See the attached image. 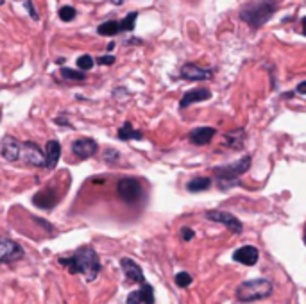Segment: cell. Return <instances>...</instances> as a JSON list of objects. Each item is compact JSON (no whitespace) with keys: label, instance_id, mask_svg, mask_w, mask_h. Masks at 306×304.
<instances>
[{"label":"cell","instance_id":"ffe728a7","mask_svg":"<svg viewBox=\"0 0 306 304\" xmlns=\"http://www.w3.org/2000/svg\"><path fill=\"white\" fill-rule=\"evenodd\" d=\"M210 186H212V179H210V177H195V179H192V181H188L186 190L197 193V191L208 190Z\"/></svg>","mask_w":306,"mask_h":304},{"label":"cell","instance_id":"7c38bea8","mask_svg":"<svg viewBox=\"0 0 306 304\" xmlns=\"http://www.w3.org/2000/svg\"><path fill=\"white\" fill-rule=\"evenodd\" d=\"M258 258H260V252H258L256 247H251V245L240 247V249L235 250V254H233V260L238 261V263H242V265H247V267L256 265Z\"/></svg>","mask_w":306,"mask_h":304},{"label":"cell","instance_id":"4316f807","mask_svg":"<svg viewBox=\"0 0 306 304\" xmlns=\"http://www.w3.org/2000/svg\"><path fill=\"white\" fill-rule=\"evenodd\" d=\"M60 18L63 20V22H72V20L75 18V9L72 5H64V7L60 9Z\"/></svg>","mask_w":306,"mask_h":304},{"label":"cell","instance_id":"4fadbf2b","mask_svg":"<svg viewBox=\"0 0 306 304\" xmlns=\"http://www.w3.org/2000/svg\"><path fill=\"white\" fill-rule=\"evenodd\" d=\"M58 193L54 191V188H43L41 191H38L34 197H32V202L36 206L41 208V210H50L58 204Z\"/></svg>","mask_w":306,"mask_h":304},{"label":"cell","instance_id":"8fae6325","mask_svg":"<svg viewBox=\"0 0 306 304\" xmlns=\"http://www.w3.org/2000/svg\"><path fill=\"white\" fill-rule=\"evenodd\" d=\"M120 267H122L123 274L127 275V279L134 281V283H140L143 285L145 283V275H143V270L138 263H134V260L131 258H122L120 260Z\"/></svg>","mask_w":306,"mask_h":304},{"label":"cell","instance_id":"ba28073f","mask_svg":"<svg viewBox=\"0 0 306 304\" xmlns=\"http://www.w3.org/2000/svg\"><path fill=\"white\" fill-rule=\"evenodd\" d=\"M179 75L183 79H186V81H206V79H212L213 70L203 68V66L193 64V63H186L181 66Z\"/></svg>","mask_w":306,"mask_h":304},{"label":"cell","instance_id":"5bb4252c","mask_svg":"<svg viewBox=\"0 0 306 304\" xmlns=\"http://www.w3.org/2000/svg\"><path fill=\"white\" fill-rule=\"evenodd\" d=\"M127 304H154V288L143 283L142 288L127 295Z\"/></svg>","mask_w":306,"mask_h":304},{"label":"cell","instance_id":"cb8c5ba5","mask_svg":"<svg viewBox=\"0 0 306 304\" xmlns=\"http://www.w3.org/2000/svg\"><path fill=\"white\" fill-rule=\"evenodd\" d=\"M61 77L66 79V81H84L86 74L79 72V70H72V68H61Z\"/></svg>","mask_w":306,"mask_h":304},{"label":"cell","instance_id":"7402d4cb","mask_svg":"<svg viewBox=\"0 0 306 304\" xmlns=\"http://www.w3.org/2000/svg\"><path fill=\"white\" fill-rule=\"evenodd\" d=\"M226 140H227V145L231 149H242L244 147V133L242 129H237V131H233V133L226 134Z\"/></svg>","mask_w":306,"mask_h":304},{"label":"cell","instance_id":"30bf717a","mask_svg":"<svg viewBox=\"0 0 306 304\" xmlns=\"http://www.w3.org/2000/svg\"><path fill=\"white\" fill-rule=\"evenodd\" d=\"M97 142L92 140V138H79V140H75L72 143V152H74L75 156L79 157V159H88L92 157L97 152Z\"/></svg>","mask_w":306,"mask_h":304},{"label":"cell","instance_id":"836d02e7","mask_svg":"<svg viewBox=\"0 0 306 304\" xmlns=\"http://www.w3.org/2000/svg\"><path fill=\"white\" fill-rule=\"evenodd\" d=\"M2 4H4V0H0V5H2Z\"/></svg>","mask_w":306,"mask_h":304},{"label":"cell","instance_id":"44dd1931","mask_svg":"<svg viewBox=\"0 0 306 304\" xmlns=\"http://www.w3.org/2000/svg\"><path fill=\"white\" fill-rule=\"evenodd\" d=\"M97 32L100 36H115L119 34L120 29H119V22H115V20H109V22H104L97 27Z\"/></svg>","mask_w":306,"mask_h":304},{"label":"cell","instance_id":"d4e9b609","mask_svg":"<svg viewBox=\"0 0 306 304\" xmlns=\"http://www.w3.org/2000/svg\"><path fill=\"white\" fill-rule=\"evenodd\" d=\"M93 58L92 56H88V54H84V56H81L79 59H77V68L81 70V72H86V70H90L92 66H93Z\"/></svg>","mask_w":306,"mask_h":304},{"label":"cell","instance_id":"d6986e66","mask_svg":"<svg viewBox=\"0 0 306 304\" xmlns=\"http://www.w3.org/2000/svg\"><path fill=\"white\" fill-rule=\"evenodd\" d=\"M119 138L123 142H129V140H142L143 133L140 131H134V127L131 125V122H125L122 127L119 129Z\"/></svg>","mask_w":306,"mask_h":304},{"label":"cell","instance_id":"ac0fdd59","mask_svg":"<svg viewBox=\"0 0 306 304\" xmlns=\"http://www.w3.org/2000/svg\"><path fill=\"white\" fill-rule=\"evenodd\" d=\"M217 133V129L213 127H197V129H192V133H190V142L193 145H206V143L212 142V138L215 136Z\"/></svg>","mask_w":306,"mask_h":304},{"label":"cell","instance_id":"9c48e42d","mask_svg":"<svg viewBox=\"0 0 306 304\" xmlns=\"http://www.w3.org/2000/svg\"><path fill=\"white\" fill-rule=\"evenodd\" d=\"M22 258H24V249L18 243L11 240H0V263H11Z\"/></svg>","mask_w":306,"mask_h":304},{"label":"cell","instance_id":"8992f818","mask_svg":"<svg viewBox=\"0 0 306 304\" xmlns=\"http://www.w3.org/2000/svg\"><path fill=\"white\" fill-rule=\"evenodd\" d=\"M204 216H206L208 220L220 222V224H224V226H226L227 229L231 231V233H235V235H240V233L244 231L242 222L238 220V218L235 215H231V213H226V211L210 210V211H206V213H204Z\"/></svg>","mask_w":306,"mask_h":304},{"label":"cell","instance_id":"4dcf8cb0","mask_svg":"<svg viewBox=\"0 0 306 304\" xmlns=\"http://www.w3.org/2000/svg\"><path fill=\"white\" fill-rule=\"evenodd\" d=\"M97 63H99V64H113L115 63V58H113V56H100V58L97 59Z\"/></svg>","mask_w":306,"mask_h":304},{"label":"cell","instance_id":"6da1fadb","mask_svg":"<svg viewBox=\"0 0 306 304\" xmlns=\"http://www.w3.org/2000/svg\"><path fill=\"white\" fill-rule=\"evenodd\" d=\"M60 263L68 267L70 274H84L88 281H93L100 272V260L92 247L77 249L70 258H60Z\"/></svg>","mask_w":306,"mask_h":304},{"label":"cell","instance_id":"484cf974","mask_svg":"<svg viewBox=\"0 0 306 304\" xmlns=\"http://www.w3.org/2000/svg\"><path fill=\"white\" fill-rule=\"evenodd\" d=\"M176 285H178L179 288H186L188 285H192V275L188 274V272H179V274L176 275Z\"/></svg>","mask_w":306,"mask_h":304},{"label":"cell","instance_id":"3957f363","mask_svg":"<svg viewBox=\"0 0 306 304\" xmlns=\"http://www.w3.org/2000/svg\"><path fill=\"white\" fill-rule=\"evenodd\" d=\"M272 292L274 286L269 279H249L237 288V299L240 303H254L271 297Z\"/></svg>","mask_w":306,"mask_h":304},{"label":"cell","instance_id":"9a60e30c","mask_svg":"<svg viewBox=\"0 0 306 304\" xmlns=\"http://www.w3.org/2000/svg\"><path fill=\"white\" fill-rule=\"evenodd\" d=\"M20 149L22 143L13 136H5L2 140V156L7 159V161H16L20 157Z\"/></svg>","mask_w":306,"mask_h":304},{"label":"cell","instance_id":"2e32d148","mask_svg":"<svg viewBox=\"0 0 306 304\" xmlns=\"http://www.w3.org/2000/svg\"><path fill=\"white\" fill-rule=\"evenodd\" d=\"M210 97H212L210 90L195 88V90H192V91H186V93L183 95L181 102H179V108L184 109V108H188V106H192V104H195V102H203V100H208Z\"/></svg>","mask_w":306,"mask_h":304},{"label":"cell","instance_id":"e0dca14e","mask_svg":"<svg viewBox=\"0 0 306 304\" xmlns=\"http://www.w3.org/2000/svg\"><path fill=\"white\" fill-rule=\"evenodd\" d=\"M60 156H61V145L58 140H50L47 143V149H45V168H56L58 161H60Z\"/></svg>","mask_w":306,"mask_h":304},{"label":"cell","instance_id":"52a82bcc","mask_svg":"<svg viewBox=\"0 0 306 304\" xmlns=\"http://www.w3.org/2000/svg\"><path fill=\"white\" fill-rule=\"evenodd\" d=\"M20 157L31 167H45V154L41 149L32 142L22 143L20 149Z\"/></svg>","mask_w":306,"mask_h":304},{"label":"cell","instance_id":"5b68a950","mask_svg":"<svg viewBox=\"0 0 306 304\" xmlns=\"http://www.w3.org/2000/svg\"><path fill=\"white\" fill-rule=\"evenodd\" d=\"M117 190H119L120 199L123 202H127V204L138 202L140 197H142V184H140L138 179H133V177H123V179H120L119 184H117Z\"/></svg>","mask_w":306,"mask_h":304},{"label":"cell","instance_id":"1f68e13d","mask_svg":"<svg viewBox=\"0 0 306 304\" xmlns=\"http://www.w3.org/2000/svg\"><path fill=\"white\" fill-rule=\"evenodd\" d=\"M305 91H306V83H305V81H303V83L301 84H299V86H297V93H305Z\"/></svg>","mask_w":306,"mask_h":304},{"label":"cell","instance_id":"603a6c76","mask_svg":"<svg viewBox=\"0 0 306 304\" xmlns=\"http://www.w3.org/2000/svg\"><path fill=\"white\" fill-rule=\"evenodd\" d=\"M136 18H138V13H136V11H133V13H129V15L125 16V18H123L122 22H119L120 32H123V30H133Z\"/></svg>","mask_w":306,"mask_h":304},{"label":"cell","instance_id":"f546056e","mask_svg":"<svg viewBox=\"0 0 306 304\" xmlns=\"http://www.w3.org/2000/svg\"><path fill=\"white\" fill-rule=\"evenodd\" d=\"M193 235H195V233H193V229H190V227H183V229H181V236H183V240H192L193 238Z\"/></svg>","mask_w":306,"mask_h":304},{"label":"cell","instance_id":"7a4b0ae2","mask_svg":"<svg viewBox=\"0 0 306 304\" xmlns=\"http://www.w3.org/2000/svg\"><path fill=\"white\" fill-rule=\"evenodd\" d=\"M276 9V0H252L240 9V18L252 29H260L274 16Z\"/></svg>","mask_w":306,"mask_h":304},{"label":"cell","instance_id":"83f0119b","mask_svg":"<svg viewBox=\"0 0 306 304\" xmlns=\"http://www.w3.org/2000/svg\"><path fill=\"white\" fill-rule=\"evenodd\" d=\"M25 4V7H27V11H29V15H31V18H34V20H40V15L36 13V9H34V5H32V2L31 0H22Z\"/></svg>","mask_w":306,"mask_h":304},{"label":"cell","instance_id":"d6a6232c","mask_svg":"<svg viewBox=\"0 0 306 304\" xmlns=\"http://www.w3.org/2000/svg\"><path fill=\"white\" fill-rule=\"evenodd\" d=\"M125 0H111V4H115V5H122Z\"/></svg>","mask_w":306,"mask_h":304},{"label":"cell","instance_id":"277c9868","mask_svg":"<svg viewBox=\"0 0 306 304\" xmlns=\"http://www.w3.org/2000/svg\"><path fill=\"white\" fill-rule=\"evenodd\" d=\"M251 163H252L251 156H244L242 159H238V161H235V163L213 168L215 176L218 177V186H222V190H227L233 182L237 181L238 177L244 176V174L251 168Z\"/></svg>","mask_w":306,"mask_h":304},{"label":"cell","instance_id":"f1b7e54d","mask_svg":"<svg viewBox=\"0 0 306 304\" xmlns=\"http://www.w3.org/2000/svg\"><path fill=\"white\" fill-rule=\"evenodd\" d=\"M104 159L108 163H115L117 159H120V154L117 151H106V154H104Z\"/></svg>","mask_w":306,"mask_h":304}]
</instances>
